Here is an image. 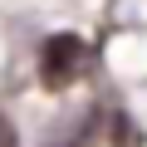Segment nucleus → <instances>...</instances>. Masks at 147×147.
Segmentation results:
<instances>
[{"mask_svg": "<svg viewBox=\"0 0 147 147\" xmlns=\"http://www.w3.org/2000/svg\"><path fill=\"white\" fill-rule=\"evenodd\" d=\"M88 64H93V49L79 34H54L39 49V79H44L49 93H64V88H74L88 74Z\"/></svg>", "mask_w": 147, "mask_h": 147, "instance_id": "1", "label": "nucleus"}, {"mask_svg": "<svg viewBox=\"0 0 147 147\" xmlns=\"http://www.w3.org/2000/svg\"><path fill=\"white\" fill-rule=\"evenodd\" d=\"M0 147H20V137H15V127H10L5 113H0Z\"/></svg>", "mask_w": 147, "mask_h": 147, "instance_id": "2", "label": "nucleus"}]
</instances>
